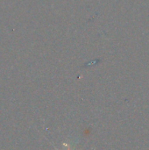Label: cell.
<instances>
[{"label":"cell","instance_id":"1","mask_svg":"<svg viewBox=\"0 0 149 150\" xmlns=\"http://www.w3.org/2000/svg\"><path fill=\"white\" fill-rule=\"evenodd\" d=\"M54 149H55V150H59L58 149H57V148H55V147H54Z\"/></svg>","mask_w":149,"mask_h":150}]
</instances>
